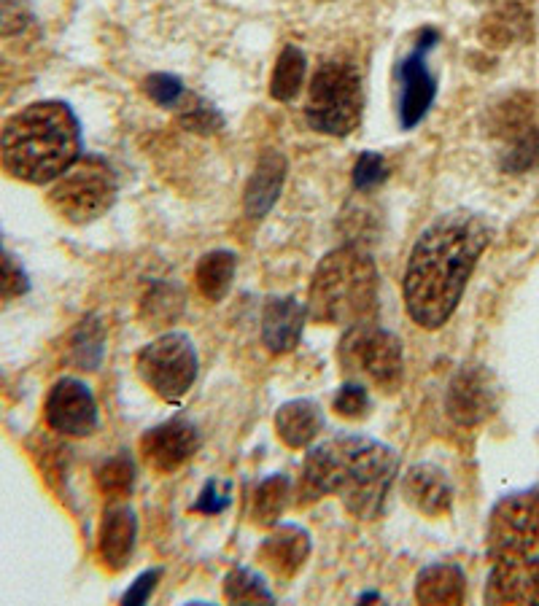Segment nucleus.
<instances>
[{
  "mask_svg": "<svg viewBox=\"0 0 539 606\" xmlns=\"http://www.w3.org/2000/svg\"><path fill=\"white\" fill-rule=\"evenodd\" d=\"M46 423L68 437H87L98 429V399L87 383L62 378L46 396Z\"/></svg>",
  "mask_w": 539,
  "mask_h": 606,
  "instance_id": "obj_10",
  "label": "nucleus"
},
{
  "mask_svg": "<svg viewBox=\"0 0 539 606\" xmlns=\"http://www.w3.org/2000/svg\"><path fill=\"white\" fill-rule=\"evenodd\" d=\"M138 518L130 507H111L100 523V558L111 571H122L133 558Z\"/></svg>",
  "mask_w": 539,
  "mask_h": 606,
  "instance_id": "obj_18",
  "label": "nucleus"
},
{
  "mask_svg": "<svg viewBox=\"0 0 539 606\" xmlns=\"http://www.w3.org/2000/svg\"><path fill=\"white\" fill-rule=\"evenodd\" d=\"M402 496L429 518H440L453 504L451 483L440 466L434 464L410 466L407 475L402 477Z\"/></svg>",
  "mask_w": 539,
  "mask_h": 606,
  "instance_id": "obj_15",
  "label": "nucleus"
},
{
  "mask_svg": "<svg viewBox=\"0 0 539 606\" xmlns=\"http://www.w3.org/2000/svg\"><path fill=\"white\" fill-rule=\"evenodd\" d=\"M362 76L348 62H324L313 73L305 103V119L321 135L343 138L362 122Z\"/></svg>",
  "mask_w": 539,
  "mask_h": 606,
  "instance_id": "obj_6",
  "label": "nucleus"
},
{
  "mask_svg": "<svg viewBox=\"0 0 539 606\" xmlns=\"http://www.w3.org/2000/svg\"><path fill=\"white\" fill-rule=\"evenodd\" d=\"M116 181L100 159H79L49 189V205L65 221L87 224L111 208Z\"/></svg>",
  "mask_w": 539,
  "mask_h": 606,
  "instance_id": "obj_7",
  "label": "nucleus"
},
{
  "mask_svg": "<svg viewBox=\"0 0 539 606\" xmlns=\"http://www.w3.org/2000/svg\"><path fill=\"white\" fill-rule=\"evenodd\" d=\"M143 92L157 103V106L176 108L184 97V81L170 76V73H151L149 79L143 81Z\"/></svg>",
  "mask_w": 539,
  "mask_h": 606,
  "instance_id": "obj_31",
  "label": "nucleus"
},
{
  "mask_svg": "<svg viewBox=\"0 0 539 606\" xmlns=\"http://www.w3.org/2000/svg\"><path fill=\"white\" fill-rule=\"evenodd\" d=\"M397 450L359 434H337L313 448L302 464L300 504L337 496L356 518L375 520L397 475Z\"/></svg>",
  "mask_w": 539,
  "mask_h": 606,
  "instance_id": "obj_2",
  "label": "nucleus"
},
{
  "mask_svg": "<svg viewBox=\"0 0 539 606\" xmlns=\"http://www.w3.org/2000/svg\"><path fill=\"white\" fill-rule=\"evenodd\" d=\"M397 81H399V124L405 130H413L434 103L437 95V79L426 65V52L418 49L413 54H407L405 60L397 65Z\"/></svg>",
  "mask_w": 539,
  "mask_h": 606,
  "instance_id": "obj_12",
  "label": "nucleus"
},
{
  "mask_svg": "<svg viewBox=\"0 0 539 606\" xmlns=\"http://www.w3.org/2000/svg\"><path fill=\"white\" fill-rule=\"evenodd\" d=\"M30 19L33 14L25 0H0V36L3 38L19 36L22 30H27Z\"/></svg>",
  "mask_w": 539,
  "mask_h": 606,
  "instance_id": "obj_34",
  "label": "nucleus"
},
{
  "mask_svg": "<svg viewBox=\"0 0 539 606\" xmlns=\"http://www.w3.org/2000/svg\"><path fill=\"white\" fill-rule=\"evenodd\" d=\"M502 151H499V165L504 173H529L531 167L539 165V130L537 124H531L526 130L515 132L510 138H504Z\"/></svg>",
  "mask_w": 539,
  "mask_h": 606,
  "instance_id": "obj_24",
  "label": "nucleus"
},
{
  "mask_svg": "<svg viewBox=\"0 0 539 606\" xmlns=\"http://www.w3.org/2000/svg\"><path fill=\"white\" fill-rule=\"evenodd\" d=\"M160 569H151V571H143L141 577L130 585V590L122 596V604H146L151 598V593H154V588H157V582H160Z\"/></svg>",
  "mask_w": 539,
  "mask_h": 606,
  "instance_id": "obj_37",
  "label": "nucleus"
},
{
  "mask_svg": "<svg viewBox=\"0 0 539 606\" xmlns=\"http://www.w3.org/2000/svg\"><path fill=\"white\" fill-rule=\"evenodd\" d=\"M27 291V275L3 248H0V299H14Z\"/></svg>",
  "mask_w": 539,
  "mask_h": 606,
  "instance_id": "obj_35",
  "label": "nucleus"
},
{
  "mask_svg": "<svg viewBox=\"0 0 539 606\" xmlns=\"http://www.w3.org/2000/svg\"><path fill=\"white\" fill-rule=\"evenodd\" d=\"M224 598L230 604H273L275 596L267 588V582L251 569H232L224 580Z\"/></svg>",
  "mask_w": 539,
  "mask_h": 606,
  "instance_id": "obj_26",
  "label": "nucleus"
},
{
  "mask_svg": "<svg viewBox=\"0 0 539 606\" xmlns=\"http://www.w3.org/2000/svg\"><path fill=\"white\" fill-rule=\"evenodd\" d=\"M310 555V534L305 528L286 523L278 526L259 547V558L267 569L281 580H292L294 574L305 566Z\"/></svg>",
  "mask_w": 539,
  "mask_h": 606,
  "instance_id": "obj_16",
  "label": "nucleus"
},
{
  "mask_svg": "<svg viewBox=\"0 0 539 606\" xmlns=\"http://www.w3.org/2000/svg\"><path fill=\"white\" fill-rule=\"evenodd\" d=\"M184 310V294L173 283H157L141 302V318L146 326H168L173 324Z\"/></svg>",
  "mask_w": 539,
  "mask_h": 606,
  "instance_id": "obj_25",
  "label": "nucleus"
},
{
  "mask_svg": "<svg viewBox=\"0 0 539 606\" xmlns=\"http://www.w3.org/2000/svg\"><path fill=\"white\" fill-rule=\"evenodd\" d=\"M235 270H238V256L232 251H211L197 262L195 281L197 291L203 294L208 302H221L227 297L235 281Z\"/></svg>",
  "mask_w": 539,
  "mask_h": 606,
  "instance_id": "obj_22",
  "label": "nucleus"
},
{
  "mask_svg": "<svg viewBox=\"0 0 539 606\" xmlns=\"http://www.w3.org/2000/svg\"><path fill=\"white\" fill-rule=\"evenodd\" d=\"M81 157V127L71 108L57 100L33 103L0 132V162L27 184H49Z\"/></svg>",
  "mask_w": 539,
  "mask_h": 606,
  "instance_id": "obj_3",
  "label": "nucleus"
},
{
  "mask_svg": "<svg viewBox=\"0 0 539 606\" xmlns=\"http://www.w3.org/2000/svg\"><path fill=\"white\" fill-rule=\"evenodd\" d=\"M181 124H184L186 130L192 132H216L224 124V119L219 116V111L211 106V103H205L203 97H189L186 100V106L181 108Z\"/></svg>",
  "mask_w": 539,
  "mask_h": 606,
  "instance_id": "obj_29",
  "label": "nucleus"
},
{
  "mask_svg": "<svg viewBox=\"0 0 539 606\" xmlns=\"http://www.w3.org/2000/svg\"><path fill=\"white\" fill-rule=\"evenodd\" d=\"M230 507V483H219V480H208L197 499L195 510L205 512V515H216Z\"/></svg>",
  "mask_w": 539,
  "mask_h": 606,
  "instance_id": "obj_36",
  "label": "nucleus"
},
{
  "mask_svg": "<svg viewBox=\"0 0 539 606\" xmlns=\"http://www.w3.org/2000/svg\"><path fill=\"white\" fill-rule=\"evenodd\" d=\"M467 593L464 571L453 563H432L426 566L416 580V601L418 604H461Z\"/></svg>",
  "mask_w": 539,
  "mask_h": 606,
  "instance_id": "obj_21",
  "label": "nucleus"
},
{
  "mask_svg": "<svg viewBox=\"0 0 539 606\" xmlns=\"http://www.w3.org/2000/svg\"><path fill=\"white\" fill-rule=\"evenodd\" d=\"M305 71H308L305 54H302L300 46L289 44L281 52L278 62H275L273 79H270V95H273L278 103H292L294 97L302 92Z\"/></svg>",
  "mask_w": 539,
  "mask_h": 606,
  "instance_id": "obj_23",
  "label": "nucleus"
},
{
  "mask_svg": "<svg viewBox=\"0 0 539 606\" xmlns=\"http://www.w3.org/2000/svg\"><path fill=\"white\" fill-rule=\"evenodd\" d=\"M389 178V167L386 159L375 154V151H364L354 165V186L356 189H372V186L383 184Z\"/></svg>",
  "mask_w": 539,
  "mask_h": 606,
  "instance_id": "obj_33",
  "label": "nucleus"
},
{
  "mask_svg": "<svg viewBox=\"0 0 539 606\" xmlns=\"http://www.w3.org/2000/svg\"><path fill=\"white\" fill-rule=\"evenodd\" d=\"M488 601L539 604V493H518L491 523Z\"/></svg>",
  "mask_w": 539,
  "mask_h": 606,
  "instance_id": "obj_4",
  "label": "nucleus"
},
{
  "mask_svg": "<svg viewBox=\"0 0 539 606\" xmlns=\"http://www.w3.org/2000/svg\"><path fill=\"white\" fill-rule=\"evenodd\" d=\"M197 448H200V431L186 418H170V421L154 426L151 431H146L141 442L146 464L160 475H170V472L181 469L189 458L195 456Z\"/></svg>",
  "mask_w": 539,
  "mask_h": 606,
  "instance_id": "obj_11",
  "label": "nucleus"
},
{
  "mask_svg": "<svg viewBox=\"0 0 539 606\" xmlns=\"http://www.w3.org/2000/svg\"><path fill=\"white\" fill-rule=\"evenodd\" d=\"M494 386L486 369L464 367L448 388V415L461 426H478L494 413Z\"/></svg>",
  "mask_w": 539,
  "mask_h": 606,
  "instance_id": "obj_13",
  "label": "nucleus"
},
{
  "mask_svg": "<svg viewBox=\"0 0 539 606\" xmlns=\"http://www.w3.org/2000/svg\"><path fill=\"white\" fill-rule=\"evenodd\" d=\"M324 429V415L319 404L310 399H292L275 415V431L283 445L289 448H308Z\"/></svg>",
  "mask_w": 539,
  "mask_h": 606,
  "instance_id": "obj_19",
  "label": "nucleus"
},
{
  "mask_svg": "<svg viewBox=\"0 0 539 606\" xmlns=\"http://www.w3.org/2000/svg\"><path fill=\"white\" fill-rule=\"evenodd\" d=\"M378 302V267L359 246L329 251L316 267L308 294V318L313 324H370Z\"/></svg>",
  "mask_w": 539,
  "mask_h": 606,
  "instance_id": "obj_5",
  "label": "nucleus"
},
{
  "mask_svg": "<svg viewBox=\"0 0 539 606\" xmlns=\"http://www.w3.org/2000/svg\"><path fill=\"white\" fill-rule=\"evenodd\" d=\"M98 485L103 496L111 501H124L135 488V464L130 456H114L108 458L106 464L100 466Z\"/></svg>",
  "mask_w": 539,
  "mask_h": 606,
  "instance_id": "obj_28",
  "label": "nucleus"
},
{
  "mask_svg": "<svg viewBox=\"0 0 539 606\" xmlns=\"http://www.w3.org/2000/svg\"><path fill=\"white\" fill-rule=\"evenodd\" d=\"M345 364L359 369L383 394H394L405 378V356L397 334L372 324L354 326L343 343Z\"/></svg>",
  "mask_w": 539,
  "mask_h": 606,
  "instance_id": "obj_9",
  "label": "nucleus"
},
{
  "mask_svg": "<svg viewBox=\"0 0 539 606\" xmlns=\"http://www.w3.org/2000/svg\"><path fill=\"white\" fill-rule=\"evenodd\" d=\"M289 501V480L283 475L267 477L254 493V520L259 526H273L286 510Z\"/></svg>",
  "mask_w": 539,
  "mask_h": 606,
  "instance_id": "obj_27",
  "label": "nucleus"
},
{
  "mask_svg": "<svg viewBox=\"0 0 539 606\" xmlns=\"http://www.w3.org/2000/svg\"><path fill=\"white\" fill-rule=\"evenodd\" d=\"M531 14L523 0H499L480 25V41L491 49H507L526 36Z\"/></svg>",
  "mask_w": 539,
  "mask_h": 606,
  "instance_id": "obj_20",
  "label": "nucleus"
},
{
  "mask_svg": "<svg viewBox=\"0 0 539 606\" xmlns=\"http://www.w3.org/2000/svg\"><path fill=\"white\" fill-rule=\"evenodd\" d=\"M197 351L181 332L157 337L138 353V375L165 402H181L197 378Z\"/></svg>",
  "mask_w": 539,
  "mask_h": 606,
  "instance_id": "obj_8",
  "label": "nucleus"
},
{
  "mask_svg": "<svg viewBox=\"0 0 539 606\" xmlns=\"http://www.w3.org/2000/svg\"><path fill=\"white\" fill-rule=\"evenodd\" d=\"M286 170H289V162L278 151H265L259 157L257 170L248 181L246 197H243V208H246L248 219H262V216L273 211V205L281 197Z\"/></svg>",
  "mask_w": 539,
  "mask_h": 606,
  "instance_id": "obj_17",
  "label": "nucleus"
},
{
  "mask_svg": "<svg viewBox=\"0 0 539 606\" xmlns=\"http://www.w3.org/2000/svg\"><path fill=\"white\" fill-rule=\"evenodd\" d=\"M370 410V396L359 383H345L335 396V413L348 421H359Z\"/></svg>",
  "mask_w": 539,
  "mask_h": 606,
  "instance_id": "obj_32",
  "label": "nucleus"
},
{
  "mask_svg": "<svg viewBox=\"0 0 539 606\" xmlns=\"http://www.w3.org/2000/svg\"><path fill=\"white\" fill-rule=\"evenodd\" d=\"M103 356V332L95 321H87L73 340V359L79 361L81 369H95Z\"/></svg>",
  "mask_w": 539,
  "mask_h": 606,
  "instance_id": "obj_30",
  "label": "nucleus"
},
{
  "mask_svg": "<svg viewBox=\"0 0 539 606\" xmlns=\"http://www.w3.org/2000/svg\"><path fill=\"white\" fill-rule=\"evenodd\" d=\"M308 310L294 297H270L262 310V343L267 351L289 353L300 345Z\"/></svg>",
  "mask_w": 539,
  "mask_h": 606,
  "instance_id": "obj_14",
  "label": "nucleus"
},
{
  "mask_svg": "<svg viewBox=\"0 0 539 606\" xmlns=\"http://www.w3.org/2000/svg\"><path fill=\"white\" fill-rule=\"evenodd\" d=\"M491 243V227L469 211L442 213L421 232L405 270V305L424 329H440L459 305L469 275Z\"/></svg>",
  "mask_w": 539,
  "mask_h": 606,
  "instance_id": "obj_1",
  "label": "nucleus"
}]
</instances>
